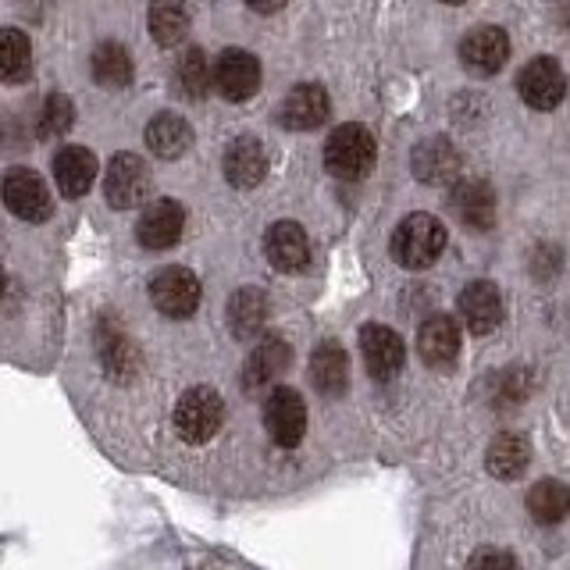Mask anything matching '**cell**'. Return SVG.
I'll list each match as a JSON object with an SVG mask.
<instances>
[{
    "mask_svg": "<svg viewBox=\"0 0 570 570\" xmlns=\"http://www.w3.org/2000/svg\"><path fill=\"white\" fill-rule=\"evenodd\" d=\"M445 249V225L432 214H410L392 232V257L410 272L432 267Z\"/></svg>",
    "mask_w": 570,
    "mask_h": 570,
    "instance_id": "1",
    "label": "cell"
},
{
    "mask_svg": "<svg viewBox=\"0 0 570 570\" xmlns=\"http://www.w3.org/2000/svg\"><path fill=\"white\" fill-rule=\"evenodd\" d=\"M183 225H186V214L175 200H154L147 210H142L136 236L147 249H168L183 239Z\"/></svg>",
    "mask_w": 570,
    "mask_h": 570,
    "instance_id": "13",
    "label": "cell"
},
{
    "mask_svg": "<svg viewBox=\"0 0 570 570\" xmlns=\"http://www.w3.org/2000/svg\"><path fill=\"white\" fill-rule=\"evenodd\" d=\"M53 178H58V189L68 200H76V196L89 193L97 178V157L94 150L86 147H61L53 154Z\"/></svg>",
    "mask_w": 570,
    "mask_h": 570,
    "instance_id": "16",
    "label": "cell"
},
{
    "mask_svg": "<svg viewBox=\"0 0 570 570\" xmlns=\"http://www.w3.org/2000/svg\"><path fill=\"white\" fill-rule=\"evenodd\" d=\"M325 165L335 178H364L374 165V136L364 125H338L325 142Z\"/></svg>",
    "mask_w": 570,
    "mask_h": 570,
    "instance_id": "3",
    "label": "cell"
},
{
    "mask_svg": "<svg viewBox=\"0 0 570 570\" xmlns=\"http://www.w3.org/2000/svg\"><path fill=\"white\" fill-rule=\"evenodd\" d=\"M460 168H463V160H460L456 147L445 136L424 139L421 147L414 150V175L428 186L453 183V178H460Z\"/></svg>",
    "mask_w": 570,
    "mask_h": 570,
    "instance_id": "14",
    "label": "cell"
},
{
    "mask_svg": "<svg viewBox=\"0 0 570 570\" xmlns=\"http://www.w3.org/2000/svg\"><path fill=\"white\" fill-rule=\"evenodd\" d=\"M150 299L160 314L168 317H189L200 307V278L189 267H165L150 282Z\"/></svg>",
    "mask_w": 570,
    "mask_h": 570,
    "instance_id": "6",
    "label": "cell"
},
{
    "mask_svg": "<svg viewBox=\"0 0 570 570\" xmlns=\"http://www.w3.org/2000/svg\"><path fill=\"white\" fill-rule=\"evenodd\" d=\"M222 421H225V403L218 392L207 385H196V389L183 392V400L175 406V428L189 445L210 442L218 435Z\"/></svg>",
    "mask_w": 570,
    "mask_h": 570,
    "instance_id": "2",
    "label": "cell"
},
{
    "mask_svg": "<svg viewBox=\"0 0 570 570\" xmlns=\"http://www.w3.org/2000/svg\"><path fill=\"white\" fill-rule=\"evenodd\" d=\"M267 317V296L261 289H239L228 299V325L239 338H254L264 328Z\"/></svg>",
    "mask_w": 570,
    "mask_h": 570,
    "instance_id": "24",
    "label": "cell"
},
{
    "mask_svg": "<svg viewBox=\"0 0 570 570\" xmlns=\"http://www.w3.org/2000/svg\"><path fill=\"white\" fill-rule=\"evenodd\" d=\"M293 361V350L285 338L278 335H267L261 338V343L254 346V353L246 356V371H243V385L254 392V389H264L267 382H275L278 374L289 367Z\"/></svg>",
    "mask_w": 570,
    "mask_h": 570,
    "instance_id": "17",
    "label": "cell"
},
{
    "mask_svg": "<svg viewBox=\"0 0 570 570\" xmlns=\"http://www.w3.org/2000/svg\"><path fill=\"white\" fill-rule=\"evenodd\" d=\"M0 293H4V272H0Z\"/></svg>",
    "mask_w": 570,
    "mask_h": 570,
    "instance_id": "33",
    "label": "cell"
},
{
    "mask_svg": "<svg viewBox=\"0 0 570 570\" xmlns=\"http://www.w3.org/2000/svg\"><path fill=\"white\" fill-rule=\"evenodd\" d=\"M264 428L275 445H285V450L299 445L303 432H307V406H303L299 392L275 389L272 400L264 403Z\"/></svg>",
    "mask_w": 570,
    "mask_h": 570,
    "instance_id": "7",
    "label": "cell"
},
{
    "mask_svg": "<svg viewBox=\"0 0 570 570\" xmlns=\"http://www.w3.org/2000/svg\"><path fill=\"white\" fill-rule=\"evenodd\" d=\"M71 121H76V107H71V100L65 94H53L40 107L36 132H40V139H58V136H65L71 129Z\"/></svg>",
    "mask_w": 570,
    "mask_h": 570,
    "instance_id": "30",
    "label": "cell"
},
{
    "mask_svg": "<svg viewBox=\"0 0 570 570\" xmlns=\"http://www.w3.org/2000/svg\"><path fill=\"white\" fill-rule=\"evenodd\" d=\"M267 171V157H264V147L254 139V136H239L236 142H228L225 150V178L232 186L239 189H249L257 186Z\"/></svg>",
    "mask_w": 570,
    "mask_h": 570,
    "instance_id": "19",
    "label": "cell"
},
{
    "mask_svg": "<svg viewBox=\"0 0 570 570\" xmlns=\"http://www.w3.org/2000/svg\"><path fill=\"white\" fill-rule=\"evenodd\" d=\"M147 142H150V150L157 157H183L189 150V142H193V129H189V121L186 118H178V115H157L150 125H147Z\"/></svg>",
    "mask_w": 570,
    "mask_h": 570,
    "instance_id": "23",
    "label": "cell"
},
{
    "mask_svg": "<svg viewBox=\"0 0 570 570\" xmlns=\"http://www.w3.org/2000/svg\"><path fill=\"white\" fill-rule=\"evenodd\" d=\"M453 210L463 225H471L474 232H485L495 222V193L478 183V178H468L453 189Z\"/></svg>",
    "mask_w": 570,
    "mask_h": 570,
    "instance_id": "21",
    "label": "cell"
},
{
    "mask_svg": "<svg viewBox=\"0 0 570 570\" xmlns=\"http://www.w3.org/2000/svg\"><path fill=\"white\" fill-rule=\"evenodd\" d=\"M528 513L539 524H560L570 513V489L563 481H539V485L528 492Z\"/></svg>",
    "mask_w": 570,
    "mask_h": 570,
    "instance_id": "25",
    "label": "cell"
},
{
    "mask_svg": "<svg viewBox=\"0 0 570 570\" xmlns=\"http://www.w3.org/2000/svg\"><path fill=\"white\" fill-rule=\"evenodd\" d=\"M517 89H521V97L534 107V111H549V107H557L563 100L567 76L552 58H534L524 65L521 79H517Z\"/></svg>",
    "mask_w": 570,
    "mask_h": 570,
    "instance_id": "8",
    "label": "cell"
},
{
    "mask_svg": "<svg viewBox=\"0 0 570 570\" xmlns=\"http://www.w3.org/2000/svg\"><path fill=\"white\" fill-rule=\"evenodd\" d=\"M32 68V47L22 29H0V79L22 82Z\"/></svg>",
    "mask_w": 570,
    "mask_h": 570,
    "instance_id": "27",
    "label": "cell"
},
{
    "mask_svg": "<svg viewBox=\"0 0 570 570\" xmlns=\"http://www.w3.org/2000/svg\"><path fill=\"white\" fill-rule=\"evenodd\" d=\"M214 86L225 100H246L257 94L261 86V65L249 50H225L218 65H214Z\"/></svg>",
    "mask_w": 570,
    "mask_h": 570,
    "instance_id": "9",
    "label": "cell"
},
{
    "mask_svg": "<svg viewBox=\"0 0 570 570\" xmlns=\"http://www.w3.org/2000/svg\"><path fill=\"white\" fill-rule=\"evenodd\" d=\"M528 456H531L528 439L507 432V435H499V439L489 445V460H485V463H489V471H492L495 478H517V474H524Z\"/></svg>",
    "mask_w": 570,
    "mask_h": 570,
    "instance_id": "26",
    "label": "cell"
},
{
    "mask_svg": "<svg viewBox=\"0 0 570 570\" xmlns=\"http://www.w3.org/2000/svg\"><path fill=\"white\" fill-rule=\"evenodd\" d=\"M456 311L463 317V325L474 335H489L499 328V321H503V296H499L492 282H471L468 289L460 293Z\"/></svg>",
    "mask_w": 570,
    "mask_h": 570,
    "instance_id": "12",
    "label": "cell"
},
{
    "mask_svg": "<svg viewBox=\"0 0 570 570\" xmlns=\"http://www.w3.org/2000/svg\"><path fill=\"white\" fill-rule=\"evenodd\" d=\"M361 350H364L367 371L374 374V379L392 382L403 371L406 350H403V338L392 332V328H385V325H367L361 332Z\"/></svg>",
    "mask_w": 570,
    "mask_h": 570,
    "instance_id": "11",
    "label": "cell"
},
{
    "mask_svg": "<svg viewBox=\"0 0 570 570\" xmlns=\"http://www.w3.org/2000/svg\"><path fill=\"white\" fill-rule=\"evenodd\" d=\"M104 193H107V204L125 210V207H136L147 200L150 193V171L142 165V157L136 154H115L111 165H107L104 175Z\"/></svg>",
    "mask_w": 570,
    "mask_h": 570,
    "instance_id": "5",
    "label": "cell"
},
{
    "mask_svg": "<svg viewBox=\"0 0 570 570\" xmlns=\"http://www.w3.org/2000/svg\"><path fill=\"white\" fill-rule=\"evenodd\" d=\"M311 379L321 392H328V396H338V392H346L350 385V361L346 353L338 350L335 343H321L311 356Z\"/></svg>",
    "mask_w": 570,
    "mask_h": 570,
    "instance_id": "22",
    "label": "cell"
},
{
    "mask_svg": "<svg viewBox=\"0 0 570 570\" xmlns=\"http://www.w3.org/2000/svg\"><path fill=\"white\" fill-rule=\"evenodd\" d=\"M175 79H178V89L189 97V100H200L207 97V89L214 82V71L207 65V53L200 47L186 50L183 58H178V68H175Z\"/></svg>",
    "mask_w": 570,
    "mask_h": 570,
    "instance_id": "29",
    "label": "cell"
},
{
    "mask_svg": "<svg viewBox=\"0 0 570 570\" xmlns=\"http://www.w3.org/2000/svg\"><path fill=\"white\" fill-rule=\"evenodd\" d=\"M460 58H463V65H468L471 71H478V76H492V71H499V68L507 65V58H510L507 32L495 29V26L471 29L468 36H463V43H460Z\"/></svg>",
    "mask_w": 570,
    "mask_h": 570,
    "instance_id": "10",
    "label": "cell"
},
{
    "mask_svg": "<svg viewBox=\"0 0 570 570\" xmlns=\"http://www.w3.org/2000/svg\"><path fill=\"white\" fill-rule=\"evenodd\" d=\"M0 196H4L8 210L22 222H47L50 218V189L32 168H11L0 183Z\"/></svg>",
    "mask_w": 570,
    "mask_h": 570,
    "instance_id": "4",
    "label": "cell"
},
{
    "mask_svg": "<svg viewBox=\"0 0 570 570\" xmlns=\"http://www.w3.org/2000/svg\"><path fill=\"white\" fill-rule=\"evenodd\" d=\"M471 570H517V560L503 549H481V552H474Z\"/></svg>",
    "mask_w": 570,
    "mask_h": 570,
    "instance_id": "32",
    "label": "cell"
},
{
    "mask_svg": "<svg viewBox=\"0 0 570 570\" xmlns=\"http://www.w3.org/2000/svg\"><path fill=\"white\" fill-rule=\"evenodd\" d=\"M325 118H328V94L314 82L296 86L282 100V125H289V129H317Z\"/></svg>",
    "mask_w": 570,
    "mask_h": 570,
    "instance_id": "20",
    "label": "cell"
},
{
    "mask_svg": "<svg viewBox=\"0 0 570 570\" xmlns=\"http://www.w3.org/2000/svg\"><path fill=\"white\" fill-rule=\"evenodd\" d=\"M417 350L424 356V364L445 367L456 361L460 353V328L450 314H432L417 332Z\"/></svg>",
    "mask_w": 570,
    "mask_h": 570,
    "instance_id": "18",
    "label": "cell"
},
{
    "mask_svg": "<svg viewBox=\"0 0 570 570\" xmlns=\"http://www.w3.org/2000/svg\"><path fill=\"white\" fill-rule=\"evenodd\" d=\"M264 254L278 267V272H299V267L307 264V257H311L307 232H303L296 222L272 225V228H267V239H264Z\"/></svg>",
    "mask_w": 570,
    "mask_h": 570,
    "instance_id": "15",
    "label": "cell"
},
{
    "mask_svg": "<svg viewBox=\"0 0 570 570\" xmlns=\"http://www.w3.org/2000/svg\"><path fill=\"white\" fill-rule=\"evenodd\" d=\"M150 32L157 43L175 47L189 32V14L175 4H157V8H150Z\"/></svg>",
    "mask_w": 570,
    "mask_h": 570,
    "instance_id": "31",
    "label": "cell"
},
{
    "mask_svg": "<svg viewBox=\"0 0 570 570\" xmlns=\"http://www.w3.org/2000/svg\"><path fill=\"white\" fill-rule=\"evenodd\" d=\"M94 79L104 89H121L129 86L132 79V61H129V50L121 43H100L94 50Z\"/></svg>",
    "mask_w": 570,
    "mask_h": 570,
    "instance_id": "28",
    "label": "cell"
}]
</instances>
